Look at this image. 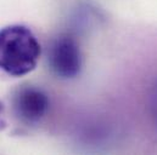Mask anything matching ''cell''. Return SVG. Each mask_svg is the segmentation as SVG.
Listing matches in <instances>:
<instances>
[{
  "mask_svg": "<svg viewBox=\"0 0 157 155\" xmlns=\"http://www.w3.org/2000/svg\"><path fill=\"white\" fill-rule=\"evenodd\" d=\"M149 112H150V117L152 120V124L156 127L157 131V79L152 84L149 93Z\"/></svg>",
  "mask_w": 157,
  "mask_h": 155,
  "instance_id": "obj_4",
  "label": "cell"
},
{
  "mask_svg": "<svg viewBox=\"0 0 157 155\" xmlns=\"http://www.w3.org/2000/svg\"><path fill=\"white\" fill-rule=\"evenodd\" d=\"M41 47L36 34L26 26L11 24L0 29V70L23 77L36 69Z\"/></svg>",
  "mask_w": 157,
  "mask_h": 155,
  "instance_id": "obj_1",
  "label": "cell"
},
{
  "mask_svg": "<svg viewBox=\"0 0 157 155\" xmlns=\"http://www.w3.org/2000/svg\"><path fill=\"white\" fill-rule=\"evenodd\" d=\"M49 107V96L39 87L26 85L18 87L13 92V114L26 125H34L41 121V119L46 115Z\"/></svg>",
  "mask_w": 157,
  "mask_h": 155,
  "instance_id": "obj_3",
  "label": "cell"
},
{
  "mask_svg": "<svg viewBox=\"0 0 157 155\" xmlns=\"http://www.w3.org/2000/svg\"><path fill=\"white\" fill-rule=\"evenodd\" d=\"M7 126V121H6V116H5V106L4 103L0 101V132L4 131Z\"/></svg>",
  "mask_w": 157,
  "mask_h": 155,
  "instance_id": "obj_5",
  "label": "cell"
},
{
  "mask_svg": "<svg viewBox=\"0 0 157 155\" xmlns=\"http://www.w3.org/2000/svg\"><path fill=\"white\" fill-rule=\"evenodd\" d=\"M48 62L51 72L61 79L78 77L83 67V56L78 41L68 34H60L49 46Z\"/></svg>",
  "mask_w": 157,
  "mask_h": 155,
  "instance_id": "obj_2",
  "label": "cell"
}]
</instances>
